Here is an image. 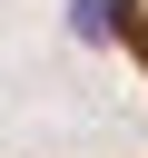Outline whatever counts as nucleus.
Here are the masks:
<instances>
[{
	"mask_svg": "<svg viewBox=\"0 0 148 158\" xmlns=\"http://www.w3.org/2000/svg\"><path fill=\"white\" fill-rule=\"evenodd\" d=\"M128 59L148 69V0H128Z\"/></svg>",
	"mask_w": 148,
	"mask_h": 158,
	"instance_id": "1",
	"label": "nucleus"
}]
</instances>
